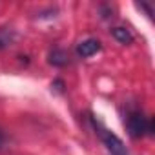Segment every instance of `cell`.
<instances>
[{"label": "cell", "mask_w": 155, "mask_h": 155, "mask_svg": "<svg viewBox=\"0 0 155 155\" xmlns=\"http://www.w3.org/2000/svg\"><path fill=\"white\" fill-rule=\"evenodd\" d=\"M111 35H113V38H115L119 44H124V46H128V44L133 42V35H131V31L126 29V28H113V29H111Z\"/></svg>", "instance_id": "obj_5"}, {"label": "cell", "mask_w": 155, "mask_h": 155, "mask_svg": "<svg viewBox=\"0 0 155 155\" xmlns=\"http://www.w3.org/2000/svg\"><path fill=\"white\" fill-rule=\"evenodd\" d=\"M111 13H113V8H111V6H108V4H102V6H101V17H102V18L113 17Z\"/></svg>", "instance_id": "obj_7"}, {"label": "cell", "mask_w": 155, "mask_h": 155, "mask_svg": "<svg viewBox=\"0 0 155 155\" xmlns=\"http://www.w3.org/2000/svg\"><path fill=\"white\" fill-rule=\"evenodd\" d=\"M4 142H6V135H4V131L0 130V148L4 146Z\"/></svg>", "instance_id": "obj_10"}, {"label": "cell", "mask_w": 155, "mask_h": 155, "mask_svg": "<svg viewBox=\"0 0 155 155\" xmlns=\"http://www.w3.org/2000/svg\"><path fill=\"white\" fill-rule=\"evenodd\" d=\"M137 8H139V9H144V11H146V15H148V17H151V8H150V6H146V4H142V2H140V4H137Z\"/></svg>", "instance_id": "obj_8"}, {"label": "cell", "mask_w": 155, "mask_h": 155, "mask_svg": "<svg viewBox=\"0 0 155 155\" xmlns=\"http://www.w3.org/2000/svg\"><path fill=\"white\" fill-rule=\"evenodd\" d=\"M90 120H91V126H93L95 133L101 137L102 144L106 146V150H108L111 155H130V153H128V150H126V146H124V142H122V140L113 133V131H110L108 128H104V126H102V122H101V120H97L93 115H90Z\"/></svg>", "instance_id": "obj_2"}, {"label": "cell", "mask_w": 155, "mask_h": 155, "mask_svg": "<svg viewBox=\"0 0 155 155\" xmlns=\"http://www.w3.org/2000/svg\"><path fill=\"white\" fill-rule=\"evenodd\" d=\"M68 62H69L68 51H64V49H60V48H55V49L49 53V64H51V66H55V68H64V66H68Z\"/></svg>", "instance_id": "obj_4"}, {"label": "cell", "mask_w": 155, "mask_h": 155, "mask_svg": "<svg viewBox=\"0 0 155 155\" xmlns=\"http://www.w3.org/2000/svg\"><path fill=\"white\" fill-rule=\"evenodd\" d=\"M126 128L133 139H140L144 135L151 137L155 133V120L151 117H146L142 111H130L126 117Z\"/></svg>", "instance_id": "obj_1"}, {"label": "cell", "mask_w": 155, "mask_h": 155, "mask_svg": "<svg viewBox=\"0 0 155 155\" xmlns=\"http://www.w3.org/2000/svg\"><path fill=\"white\" fill-rule=\"evenodd\" d=\"M101 49H102V44L97 38H86V40L77 44V55L82 58H90V57L97 55Z\"/></svg>", "instance_id": "obj_3"}, {"label": "cell", "mask_w": 155, "mask_h": 155, "mask_svg": "<svg viewBox=\"0 0 155 155\" xmlns=\"http://www.w3.org/2000/svg\"><path fill=\"white\" fill-rule=\"evenodd\" d=\"M11 42H13V33L8 29H0V49L8 48Z\"/></svg>", "instance_id": "obj_6"}, {"label": "cell", "mask_w": 155, "mask_h": 155, "mask_svg": "<svg viewBox=\"0 0 155 155\" xmlns=\"http://www.w3.org/2000/svg\"><path fill=\"white\" fill-rule=\"evenodd\" d=\"M53 88L58 90V91H62V90H64V82H62V81H55V82H53Z\"/></svg>", "instance_id": "obj_9"}]
</instances>
